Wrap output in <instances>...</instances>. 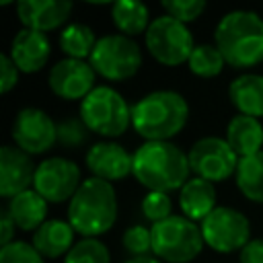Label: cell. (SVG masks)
<instances>
[{"mask_svg":"<svg viewBox=\"0 0 263 263\" xmlns=\"http://www.w3.org/2000/svg\"><path fill=\"white\" fill-rule=\"evenodd\" d=\"M134 179L156 193L181 191L191 179L189 158L175 142H144L134 152Z\"/></svg>","mask_w":263,"mask_h":263,"instance_id":"6da1fadb","label":"cell"},{"mask_svg":"<svg viewBox=\"0 0 263 263\" xmlns=\"http://www.w3.org/2000/svg\"><path fill=\"white\" fill-rule=\"evenodd\" d=\"M189 119L187 99L171 88L146 92L132 105V127L144 142H171Z\"/></svg>","mask_w":263,"mask_h":263,"instance_id":"7a4b0ae2","label":"cell"},{"mask_svg":"<svg viewBox=\"0 0 263 263\" xmlns=\"http://www.w3.org/2000/svg\"><path fill=\"white\" fill-rule=\"evenodd\" d=\"M214 45L230 68L259 66L263 62V16L245 8L226 12L214 29Z\"/></svg>","mask_w":263,"mask_h":263,"instance_id":"3957f363","label":"cell"},{"mask_svg":"<svg viewBox=\"0 0 263 263\" xmlns=\"http://www.w3.org/2000/svg\"><path fill=\"white\" fill-rule=\"evenodd\" d=\"M117 210L113 183L86 177L68 203V222L82 238H99L115 226Z\"/></svg>","mask_w":263,"mask_h":263,"instance_id":"277c9868","label":"cell"},{"mask_svg":"<svg viewBox=\"0 0 263 263\" xmlns=\"http://www.w3.org/2000/svg\"><path fill=\"white\" fill-rule=\"evenodd\" d=\"M78 113L88 132L105 140L123 136L132 125V105L119 90L109 84H99L80 103Z\"/></svg>","mask_w":263,"mask_h":263,"instance_id":"5b68a950","label":"cell"},{"mask_svg":"<svg viewBox=\"0 0 263 263\" xmlns=\"http://www.w3.org/2000/svg\"><path fill=\"white\" fill-rule=\"evenodd\" d=\"M152 230V255L162 263H191L199 257L205 242L199 224L191 222L183 214L150 226Z\"/></svg>","mask_w":263,"mask_h":263,"instance_id":"8992f818","label":"cell"},{"mask_svg":"<svg viewBox=\"0 0 263 263\" xmlns=\"http://www.w3.org/2000/svg\"><path fill=\"white\" fill-rule=\"evenodd\" d=\"M144 55L136 39L125 37L121 33H107L99 37L88 64L97 72V76L109 82H123L138 74L142 68Z\"/></svg>","mask_w":263,"mask_h":263,"instance_id":"52a82bcc","label":"cell"},{"mask_svg":"<svg viewBox=\"0 0 263 263\" xmlns=\"http://www.w3.org/2000/svg\"><path fill=\"white\" fill-rule=\"evenodd\" d=\"M144 43L148 53L166 68H175L189 62L191 51L195 49V39L189 27L168 14L154 16L146 35Z\"/></svg>","mask_w":263,"mask_h":263,"instance_id":"ba28073f","label":"cell"},{"mask_svg":"<svg viewBox=\"0 0 263 263\" xmlns=\"http://www.w3.org/2000/svg\"><path fill=\"white\" fill-rule=\"evenodd\" d=\"M201 236L205 247L216 253L230 255L240 253L251 242V222L249 218L230 205H218L201 224Z\"/></svg>","mask_w":263,"mask_h":263,"instance_id":"9c48e42d","label":"cell"},{"mask_svg":"<svg viewBox=\"0 0 263 263\" xmlns=\"http://www.w3.org/2000/svg\"><path fill=\"white\" fill-rule=\"evenodd\" d=\"M187 158L191 175L214 185L230 179L236 173L240 160L230 144L220 136H203L195 140L187 152Z\"/></svg>","mask_w":263,"mask_h":263,"instance_id":"30bf717a","label":"cell"},{"mask_svg":"<svg viewBox=\"0 0 263 263\" xmlns=\"http://www.w3.org/2000/svg\"><path fill=\"white\" fill-rule=\"evenodd\" d=\"M82 181V171L74 160L64 156H49L37 164L33 189L47 203H70Z\"/></svg>","mask_w":263,"mask_h":263,"instance_id":"8fae6325","label":"cell"},{"mask_svg":"<svg viewBox=\"0 0 263 263\" xmlns=\"http://www.w3.org/2000/svg\"><path fill=\"white\" fill-rule=\"evenodd\" d=\"M10 138L18 150L39 156L58 144V123L39 107H23L12 119Z\"/></svg>","mask_w":263,"mask_h":263,"instance_id":"7c38bea8","label":"cell"},{"mask_svg":"<svg viewBox=\"0 0 263 263\" xmlns=\"http://www.w3.org/2000/svg\"><path fill=\"white\" fill-rule=\"evenodd\" d=\"M97 72L86 60L62 58L49 68L47 86L62 101H84L97 88Z\"/></svg>","mask_w":263,"mask_h":263,"instance_id":"4fadbf2b","label":"cell"},{"mask_svg":"<svg viewBox=\"0 0 263 263\" xmlns=\"http://www.w3.org/2000/svg\"><path fill=\"white\" fill-rule=\"evenodd\" d=\"M84 164L90 177L103 179L107 183L123 181L134 171V154L115 140H103L92 144L84 154Z\"/></svg>","mask_w":263,"mask_h":263,"instance_id":"5bb4252c","label":"cell"},{"mask_svg":"<svg viewBox=\"0 0 263 263\" xmlns=\"http://www.w3.org/2000/svg\"><path fill=\"white\" fill-rule=\"evenodd\" d=\"M37 164L33 156L18 150L14 144L0 148V197L12 199L14 195L33 187Z\"/></svg>","mask_w":263,"mask_h":263,"instance_id":"9a60e30c","label":"cell"},{"mask_svg":"<svg viewBox=\"0 0 263 263\" xmlns=\"http://www.w3.org/2000/svg\"><path fill=\"white\" fill-rule=\"evenodd\" d=\"M14 6L23 29H33L45 35L55 29L62 31L74 10V4L64 0H21Z\"/></svg>","mask_w":263,"mask_h":263,"instance_id":"2e32d148","label":"cell"},{"mask_svg":"<svg viewBox=\"0 0 263 263\" xmlns=\"http://www.w3.org/2000/svg\"><path fill=\"white\" fill-rule=\"evenodd\" d=\"M8 55L23 74H35L43 70L51 58V41L45 33L33 29H18L10 41Z\"/></svg>","mask_w":263,"mask_h":263,"instance_id":"e0dca14e","label":"cell"},{"mask_svg":"<svg viewBox=\"0 0 263 263\" xmlns=\"http://www.w3.org/2000/svg\"><path fill=\"white\" fill-rule=\"evenodd\" d=\"M74 234L76 230L68 220L49 218L33 232L31 245L43 259H60V257H66L70 249L76 245Z\"/></svg>","mask_w":263,"mask_h":263,"instance_id":"ac0fdd59","label":"cell"},{"mask_svg":"<svg viewBox=\"0 0 263 263\" xmlns=\"http://www.w3.org/2000/svg\"><path fill=\"white\" fill-rule=\"evenodd\" d=\"M218 193H216V185L199 179V177H191L183 189L179 191V208L181 214L185 218H189L191 222H203L218 205Z\"/></svg>","mask_w":263,"mask_h":263,"instance_id":"d6986e66","label":"cell"},{"mask_svg":"<svg viewBox=\"0 0 263 263\" xmlns=\"http://www.w3.org/2000/svg\"><path fill=\"white\" fill-rule=\"evenodd\" d=\"M228 99L238 115L255 119L263 117V74L245 72L236 76L228 86Z\"/></svg>","mask_w":263,"mask_h":263,"instance_id":"ffe728a7","label":"cell"},{"mask_svg":"<svg viewBox=\"0 0 263 263\" xmlns=\"http://www.w3.org/2000/svg\"><path fill=\"white\" fill-rule=\"evenodd\" d=\"M224 140L230 144L238 158L253 156L263 150V123L261 119L236 113L226 125Z\"/></svg>","mask_w":263,"mask_h":263,"instance_id":"44dd1931","label":"cell"},{"mask_svg":"<svg viewBox=\"0 0 263 263\" xmlns=\"http://www.w3.org/2000/svg\"><path fill=\"white\" fill-rule=\"evenodd\" d=\"M47 201L31 187L18 195H14L12 199H8L6 210L12 218V222L16 224L18 230L23 232H35L43 222H47Z\"/></svg>","mask_w":263,"mask_h":263,"instance_id":"7402d4cb","label":"cell"},{"mask_svg":"<svg viewBox=\"0 0 263 263\" xmlns=\"http://www.w3.org/2000/svg\"><path fill=\"white\" fill-rule=\"evenodd\" d=\"M111 21L121 35L134 39L138 35H146L152 16H150V8L144 2L121 0L111 4Z\"/></svg>","mask_w":263,"mask_h":263,"instance_id":"603a6c76","label":"cell"},{"mask_svg":"<svg viewBox=\"0 0 263 263\" xmlns=\"http://www.w3.org/2000/svg\"><path fill=\"white\" fill-rule=\"evenodd\" d=\"M97 41H99V37L84 23H68L60 31V37H58V43H60L64 58L86 60V62H88Z\"/></svg>","mask_w":263,"mask_h":263,"instance_id":"cb8c5ba5","label":"cell"},{"mask_svg":"<svg viewBox=\"0 0 263 263\" xmlns=\"http://www.w3.org/2000/svg\"><path fill=\"white\" fill-rule=\"evenodd\" d=\"M234 183L242 197L263 205V150L238 160Z\"/></svg>","mask_w":263,"mask_h":263,"instance_id":"d4e9b609","label":"cell"},{"mask_svg":"<svg viewBox=\"0 0 263 263\" xmlns=\"http://www.w3.org/2000/svg\"><path fill=\"white\" fill-rule=\"evenodd\" d=\"M224 66H228V64L214 43H197L187 62L189 72L197 78H214V76L222 74Z\"/></svg>","mask_w":263,"mask_h":263,"instance_id":"484cf974","label":"cell"},{"mask_svg":"<svg viewBox=\"0 0 263 263\" xmlns=\"http://www.w3.org/2000/svg\"><path fill=\"white\" fill-rule=\"evenodd\" d=\"M64 263H111V253L99 238H80L64 257Z\"/></svg>","mask_w":263,"mask_h":263,"instance_id":"4316f807","label":"cell"},{"mask_svg":"<svg viewBox=\"0 0 263 263\" xmlns=\"http://www.w3.org/2000/svg\"><path fill=\"white\" fill-rule=\"evenodd\" d=\"M121 247L129 257L152 255V230L144 224H132L121 234Z\"/></svg>","mask_w":263,"mask_h":263,"instance_id":"83f0119b","label":"cell"},{"mask_svg":"<svg viewBox=\"0 0 263 263\" xmlns=\"http://www.w3.org/2000/svg\"><path fill=\"white\" fill-rule=\"evenodd\" d=\"M88 127L80 117H66L58 121V144L66 150H76L88 142Z\"/></svg>","mask_w":263,"mask_h":263,"instance_id":"f1b7e54d","label":"cell"},{"mask_svg":"<svg viewBox=\"0 0 263 263\" xmlns=\"http://www.w3.org/2000/svg\"><path fill=\"white\" fill-rule=\"evenodd\" d=\"M140 212L142 216L154 226L166 218L173 216V201L168 193H156V191H146V195L140 201Z\"/></svg>","mask_w":263,"mask_h":263,"instance_id":"f546056e","label":"cell"},{"mask_svg":"<svg viewBox=\"0 0 263 263\" xmlns=\"http://www.w3.org/2000/svg\"><path fill=\"white\" fill-rule=\"evenodd\" d=\"M160 6L164 10V14L187 25V23L197 21L203 14L208 4L203 0H164V2H160Z\"/></svg>","mask_w":263,"mask_h":263,"instance_id":"4dcf8cb0","label":"cell"},{"mask_svg":"<svg viewBox=\"0 0 263 263\" xmlns=\"http://www.w3.org/2000/svg\"><path fill=\"white\" fill-rule=\"evenodd\" d=\"M0 263H45V259L27 240H12L0 249Z\"/></svg>","mask_w":263,"mask_h":263,"instance_id":"1f68e13d","label":"cell"},{"mask_svg":"<svg viewBox=\"0 0 263 263\" xmlns=\"http://www.w3.org/2000/svg\"><path fill=\"white\" fill-rule=\"evenodd\" d=\"M18 68L10 60L8 53H0V90L2 95H8L18 84Z\"/></svg>","mask_w":263,"mask_h":263,"instance_id":"d6a6232c","label":"cell"},{"mask_svg":"<svg viewBox=\"0 0 263 263\" xmlns=\"http://www.w3.org/2000/svg\"><path fill=\"white\" fill-rule=\"evenodd\" d=\"M238 263H263V238H251L238 253Z\"/></svg>","mask_w":263,"mask_h":263,"instance_id":"836d02e7","label":"cell"},{"mask_svg":"<svg viewBox=\"0 0 263 263\" xmlns=\"http://www.w3.org/2000/svg\"><path fill=\"white\" fill-rule=\"evenodd\" d=\"M14 232H16V224L12 222L8 210L4 208L0 212V249L6 247V245H10L12 240H16L14 238Z\"/></svg>","mask_w":263,"mask_h":263,"instance_id":"e575fe53","label":"cell"},{"mask_svg":"<svg viewBox=\"0 0 263 263\" xmlns=\"http://www.w3.org/2000/svg\"><path fill=\"white\" fill-rule=\"evenodd\" d=\"M123 263H162V261L158 257H154V255H146V257H129Z\"/></svg>","mask_w":263,"mask_h":263,"instance_id":"d590c367","label":"cell"}]
</instances>
